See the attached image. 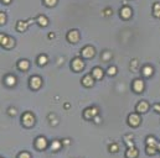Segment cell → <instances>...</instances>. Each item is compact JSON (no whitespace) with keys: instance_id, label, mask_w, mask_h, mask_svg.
Masks as SVG:
<instances>
[{"instance_id":"6da1fadb","label":"cell","mask_w":160,"mask_h":158,"mask_svg":"<svg viewBox=\"0 0 160 158\" xmlns=\"http://www.w3.org/2000/svg\"><path fill=\"white\" fill-rule=\"evenodd\" d=\"M21 124L25 126V127H31V126L35 125V116L34 114H31L30 111H26L23 117H21Z\"/></svg>"},{"instance_id":"7a4b0ae2","label":"cell","mask_w":160,"mask_h":158,"mask_svg":"<svg viewBox=\"0 0 160 158\" xmlns=\"http://www.w3.org/2000/svg\"><path fill=\"white\" fill-rule=\"evenodd\" d=\"M85 61L80 58V57H76V58L72 59L71 62V68H72V71L73 72H81V71H83L85 69Z\"/></svg>"},{"instance_id":"3957f363","label":"cell","mask_w":160,"mask_h":158,"mask_svg":"<svg viewBox=\"0 0 160 158\" xmlns=\"http://www.w3.org/2000/svg\"><path fill=\"white\" fill-rule=\"evenodd\" d=\"M49 147V141L44 136H39L35 140V148L37 151H45Z\"/></svg>"},{"instance_id":"277c9868","label":"cell","mask_w":160,"mask_h":158,"mask_svg":"<svg viewBox=\"0 0 160 158\" xmlns=\"http://www.w3.org/2000/svg\"><path fill=\"white\" fill-rule=\"evenodd\" d=\"M81 56H82V58H85V59L93 58V57L96 56L94 47H92V46H85L83 48H82V51H81Z\"/></svg>"},{"instance_id":"5b68a950","label":"cell","mask_w":160,"mask_h":158,"mask_svg":"<svg viewBox=\"0 0 160 158\" xmlns=\"http://www.w3.org/2000/svg\"><path fill=\"white\" fill-rule=\"evenodd\" d=\"M29 85L32 90H39L42 85V78L39 77V76H32L30 77V80H29Z\"/></svg>"},{"instance_id":"8992f818","label":"cell","mask_w":160,"mask_h":158,"mask_svg":"<svg viewBox=\"0 0 160 158\" xmlns=\"http://www.w3.org/2000/svg\"><path fill=\"white\" fill-rule=\"evenodd\" d=\"M142 124V117L139 116L138 113H133L128 116V125L130 127H138Z\"/></svg>"},{"instance_id":"52a82bcc","label":"cell","mask_w":160,"mask_h":158,"mask_svg":"<svg viewBox=\"0 0 160 158\" xmlns=\"http://www.w3.org/2000/svg\"><path fill=\"white\" fill-rule=\"evenodd\" d=\"M98 114H99L98 108H96V106L87 108L83 111V117H85V120H93L96 116H98Z\"/></svg>"},{"instance_id":"ba28073f","label":"cell","mask_w":160,"mask_h":158,"mask_svg":"<svg viewBox=\"0 0 160 158\" xmlns=\"http://www.w3.org/2000/svg\"><path fill=\"white\" fill-rule=\"evenodd\" d=\"M132 88H133V92L137 93V94H140L144 92V88H145V84H144L143 79H135L132 84Z\"/></svg>"},{"instance_id":"9c48e42d","label":"cell","mask_w":160,"mask_h":158,"mask_svg":"<svg viewBox=\"0 0 160 158\" xmlns=\"http://www.w3.org/2000/svg\"><path fill=\"white\" fill-rule=\"evenodd\" d=\"M67 40L71 43H77L80 41V32L77 30H71L68 34H67Z\"/></svg>"},{"instance_id":"30bf717a","label":"cell","mask_w":160,"mask_h":158,"mask_svg":"<svg viewBox=\"0 0 160 158\" xmlns=\"http://www.w3.org/2000/svg\"><path fill=\"white\" fill-rule=\"evenodd\" d=\"M135 110L138 114H145L148 110H149V104L145 101V100H142V101H139L135 106Z\"/></svg>"},{"instance_id":"8fae6325","label":"cell","mask_w":160,"mask_h":158,"mask_svg":"<svg viewBox=\"0 0 160 158\" xmlns=\"http://www.w3.org/2000/svg\"><path fill=\"white\" fill-rule=\"evenodd\" d=\"M94 80L96 79L93 78L92 74H86L83 78H82V85L86 87V88H91V87H93Z\"/></svg>"},{"instance_id":"7c38bea8","label":"cell","mask_w":160,"mask_h":158,"mask_svg":"<svg viewBox=\"0 0 160 158\" xmlns=\"http://www.w3.org/2000/svg\"><path fill=\"white\" fill-rule=\"evenodd\" d=\"M92 76H93V78L96 79V80H101V79H103V76H104V72H103V69L101 67H94L93 69H92Z\"/></svg>"},{"instance_id":"4fadbf2b","label":"cell","mask_w":160,"mask_h":158,"mask_svg":"<svg viewBox=\"0 0 160 158\" xmlns=\"http://www.w3.org/2000/svg\"><path fill=\"white\" fill-rule=\"evenodd\" d=\"M124 156H125V158H138L139 151L135 148V146H134V147H128Z\"/></svg>"},{"instance_id":"5bb4252c","label":"cell","mask_w":160,"mask_h":158,"mask_svg":"<svg viewBox=\"0 0 160 158\" xmlns=\"http://www.w3.org/2000/svg\"><path fill=\"white\" fill-rule=\"evenodd\" d=\"M34 20H30V21H23V20H20L18 21V24H16V30L20 31V32H23V31H26L27 27H29V25Z\"/></svg>"},{"instance_id":"9a60e30c","label":"cell","mask_w":160,"mask_h":158,"mask_svg":"<svg viewBox=\"0 0 160 158\" xmlns=\"http://www.w3.org/2000/svg\"><path fill=\"white\" fill-rule=\"evenodd\" d=\"M50 147H51V151L57 152V151H60L63 147V142L61 141V140H54L52 142H51Z\"/></svg>"},{"instance_id":"2e32d148","label":"cell","mask_w":160,"mask_h":158,"mask_svg":"<svg viewBox=\"0 0 160 158\" xmlns=\"http://www.w3.org/2000/svg\"><path fill=\"white\" fill-rule=\"evenodd\" d=\"M18 68L20 71H23V72H26V71H29V68H30V62L27 61V59H20L19 62H18Z\"/></svg>"},{"instance_id":"e0dca14e","label":"cell","mask_w":160,"mask_h":158,"mask_svg":"<svg viewBox=\"0 0 160 158\" xmlns=\"http://www.w3.org/2000/svg\"><path fill=\"white\" fill-rule=\"evenodd\" d=\"M153 73H154V68H153L152 66H144V67L142 68V74H143L144 78L152 77Z\"/></svg>"},{"instance_id":"ac0fdd59","label":"cell","mask_w":160,"mask_h":158,"mask_svg":"<svg viewBox=\"0 0 160 158\" xmlns=\"http://www.w3.org/2000/svg\"><path fill=\"white\" fill-rule=\"evenodd\" d=\"M132 16V9L129 6H123L121 9V17H123L124 20H128Z\"/></svg>"},{"instance_id":"d6986e66","label":"cell","mask_w":160,"mask_h":158,"mask_svg":"<svg viewBox=\"0 0 160 158\" xmlns=\"http://www.w3.org/2000/svg\"><path fill=\"white\" fill-rule=\"evenodd\" d=\"M4 83L6 84L8 87H14L15 84H16V77L13 76V74H8L4 78Z\"/></svg>"},{"instance_id":"ffe728a7","label":"cell","mask_w":160,"mask_h":158,"mask_svg":"<svg viewBox=\"0 0 160 158\" xmlns=\"http://www.w3.org/2000/svg\"><path fill=\"white\" fill-rule=\"evenodd\" d=\"M134 136L132 134H128V135H124L123 136V141H124V143L127 145V147H134Z\"/></svg>"},{"instance_id":"44dd1931","label":"cell","mask_w":160,"mask_h":158,"mask_svg":"<svg viewBox=\"0 0 160 158\" xmlns=\"http://www.w3.org/2000/svg\"><path fill=\"white\" fill-rule=\"evenodd\" d=\"M36 22H37L40 26H42V27H45V26H47L49 25V20L47 17L45 16V15H39L37 17H36Z\"/></svg>"},{"instance_id":"7402d4cb","label":"cell","mask_w":160,"mask_h":158,"mask_svg":"<svg viewBox=\"0 0 160 158\" xmlns=\"http://www.w3.org/2000/svg\"><path fill=\"white\" fill-rule=\"evenodd\" d=\"M159 142L156 141V138L154 136H148L145 140V146H152V147H158Z\"/></svg>"},{"instance_id":"603a6c76","label":"cell","mask_w":160,"mask_h":158,"mask_svg":"<svg viewBox=\"0 0 160 158\" xmlns=\"http://www.w3.org/2000/svg\"><path fill=\"white\" fill-rule=\"evenodd\" d=\"M37 64L40 66V67H42V66H45V64H47V62H49V58H47V56L46 55H40L39 57H37Z\"/></svg>"},{"instance_id":"cb8c5ba5","label":"cell","mask_w":160,"mask_h":158,"mask_svg":"<svg viewBox=\"0 0 160 158\" xmlns=\"http://www.w3.org/2000/svg\"><path fill=\"white\" fill-rule=\"evenodd\" d=\"M158 148L156 147H152V146H145V153L148 156H155L158 153Z\"/></svg>"},{"instance_id":"d4e9b609","label":"cell","mask_w":160,"mask_h":158,"mask_svg":"<svg viewBox=\"0 0 160 158\" xmlns=\"http://www.w3.org/2000/svg\"><path fill=\"white\" fill-rule=\"evenodd\" d=\"M108 151H109V153H117L118 151H119V145L116 143V142H113L108 146Z\"/></svg>"},{"instance_id":"484cf974","label":"cell","mask_w":160,"mask_h":158,"mask_svg":"<svg viewBox=\"0 0 160 158\" xmlns=\"http://www.w3.org/2000/svg\"><path fill=\"white\" fill-rule=\"evenodd\" d=\"M153 14L155 17H160V3H155L153 6Z\"/></svg>"},{"instance_id":"4316f807","label":"cell","mask_w":160,"mask_h":158,"mask_svg":"<svg viewBox=\"0 0 160 158\" xmlns=\"http://www.w3.org/2000/svg\"><path fill=\"white\" fill-rule=\"evenodd\" d=\"M9 38H10V36H8L6 34H3V32L0 34V43H1V46H3V47L8 43Z\"/></svg>"},{"instance_id":"83f0119b","label":"cell","mask_w":160,"mask_h":158,"mask_svg":"<svg viewBox=\"0 0 160 158\" xmlns=\"http://www.w3.org/2000/svg\"><path fill=\"white\" fill-rule=\"evenodd\" d=\"M101 58H102L103 61H104V62L111 61V59H112V52H109V51H104V52L102 53Z\"/></svg>"},{"instance_id":"f1b7e54d","label":"cell","mask_w":160,"mask_h":158,"mask_svg":"<svg viewBox=\"0 0 160 158\" xmlns=\"http://www.w3.org/2000/svg\"><path fill=\"white\" fill-rule=\"evenodd\" d=\"M117 67H114V66H111L109 68L107 69V74L109 76V77H113V76H116L117 74Z\"/></svg>"},{"instance_id":"f546056e","label":"cell","mask_w":160,"mask_h":158,"mask_svg":"<svg viewBox=\"0 0 160 158\" xmlns=\"http://www.w3.org/2000/svg\"><path fill=\"white\" fill-rule=\"evenodd\" d=\"M15 46V40L13 37H10L9 41H8V43L4 46V48H6V50H10V48H13V47Z\"/></svg>"},{"instance_id":"4dcf8cb0","label":"cell","mask_w":160,"mask_h":158,"mask_svg":"<svg viewBox=\"0 0 160 158\" xmlns=\"http://www.w3.org/2000/svg\"><path fill=\"white\" fill-rule=\"evenodd\" d=\"M16 158H31V155H30L27 151H23V152H20V153L18 155Z\"/></svg>"},{"instance_id":"1f68e13d","label":"cell","mask_w":160,"mask_h":158,"mask_svg":"<svg viewBox=\"0 0 160 158\" xmlns=\"http://www.w3.org/2000/svg\"><path fill=\"white\" fill-rule=\"evenodd\" d=\"M44 4L46 5V6L52 8V6H55V5L57 4V0H44Z\"/></svg>"},{"instance_id":"d6a6232c","label":"cell","mask_w":160,"mask_h":158,"mask_svg":"<svg viewBox=\"0 0 160 158\" xmlns=\"http://www.w3.org/2000/svg\"><path fill=\"white\" fill-rule=\"evenodd\" d=\"M5 22H6V15H5V13H0V24H5Z\"/></svg>"},{"instance_id":"836d02e7","label":"cell","mask_w":160,"mask_h":158,"mask_svg":"<svg viewBox=\"0 0 160 158\" xmlns=\"http://www.w3.org/2000/svg\"><path fill=\"white\" fill-rule=\"evenodd\" d=\"M16 114H18V111H16V109L15 108H10L8 110V115H10V116H15Z\"/></svg>"},{"instance_id":"e575fe53","label":"cell","mask_w":160,"mask_h":158,"mask_svg":"<svg viewBox=\"0 0 160 158\" xmlns=\"http://www.w3.org/2000/svg\"><path fill=\"white\" fill-rule=\"evenodd\" d=\"M153 110L155 113H159L160 114V104H154L153 105Z\"/></svg>"},{"instance_id":"d590c367","label":"cell","mask_w":160,"mask_h":158,"mask_svg":"<svg viewBox=\"0 0 160 158\" xmlns=\"http://www.w3.org/2000/svg\"><path fill=\"white\" fill-rule=\"evenodd\" d=\"M93 121H94L96 124H99V122H101V120H99V117H98V116H96V117L93 119Z\"/></svg>"},{"instance_id":"8d00e7d4","label":"cell","mask_w":160,"mask_h":158,"mask_svg":"<svg viewBox=\"0 0 160 158\" xmlns=\"http://www.w3.org/2000/svg\"><path fill=\"white\" fill-rule=\"evenodd\" d=\"M49 38H55V34L54 32H50L49 34Z\"/></svg>"},{"instance_id":"74e56055","label":"cell","mask_w":160,"mask_h":158,"mask_svg":"<svg viewBox=\"0 0 160 158\" xmlns=\"http://www.w3.org/2000/svg\"><path fill=\"white\" fill-rule=\"evenodd\" d=\"M107 11H106V15H111V14H113L112 11H111V9H106Z\"/></svg>"},{"instance_id":"f35d334b","label":"cell","mask_w":160,"mask_h":158,"mask_svg":"<svg viewBox=\"0 0 160 158\" xmlns=\"http://www.w3.org/2000/svg\"><path fill=\"white\" fill-rule=\"evenodd\" d=\"M156 148H158V151H159V153H160V142H159V143H158V147H156Z\"/></svg>"},{"instance_id":"ab89813d","label":"cell","mask_w":160,"mask_h":158,"mask_svg":"<svg viewBox=\"0 0 160 158\" xmlns=\"http://www.w3.org/2000/svg\"><path fill=\"white\" fill-rule=\"evenodd\" d=\"M3 1H4L5 4H9V3H10V0H3Z\"/></svg>"},{"instance_id":"60d3db41","label":"cell","mask_w":160,"mask_h":158,"mask_svg":"<svg viewBox=\"0 0 160 158\" xmlns=\"http://www.w3.org/2000/svg\"><path fill=\"white\" fill-rule=\"evenodd\" d=\"M1 158H3V157H1Z\"/></svg>"}]
</instances>
